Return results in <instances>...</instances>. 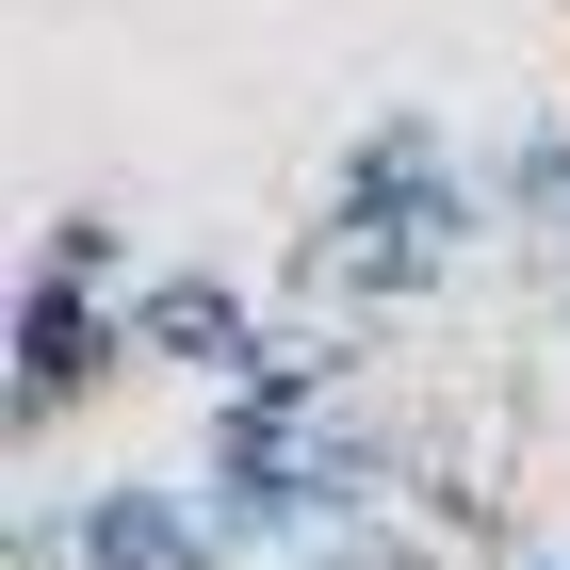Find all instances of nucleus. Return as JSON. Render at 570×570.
Segmentation results:
<instances>
[{
    "mask_svg": "<svg viewBox=\"0 0 570 570\" xmlns=\"http://www.w3.org/2000/svg\"><path fill=\"white\" fill-rule=\"evenodd\" d=\"M489 213H505V245L538 262V294L570 277V115H538V131L489 147Z\"/></svg>",
    "mask_w": 570,
    "mask_h": 570,
    "instance_id": "4",
    "label": "nucleus"
},
{
    "mask_svg": "<svg viewBox=\"0 0 570 570\" xmlns=\"http://www.w3.org/2000/svg\"><path fill=\"white\" fill-rule=\"evenodd\" d=\"M33 277H82V294H147V277H131V228H98V213H66V228H49V245H33Z\"/></svg>",
    "mask_w": 570,
    "mask_h": 570,
    "instance_id": "5",
    "label": "nucleus"
},
{
    "mask_svg": "<svg viewBox=\"0 0 570 570\" xmlns=\"http://www.w3.org/2000/svg\"><path fill=\"white\" fill-rule=\"evenodd\" d=\"M131 343L164 358V375H196V392H228V375L262 358V294L213 277V262H179V277H147V294H131Z\"/></svg>",
    "mask_w": 570,
    "mask_h": 570,
    "instance_id": "3",
    "label": "nucleus"
},
{
    "mask_svg": "<svg viewBox=\"0 0 570 570\" xmlns=\"http://www.w3.org/2000/svg\"><path fill=\"white\" fill-rule=\"evenodd\" d=\"M82 570H245V538L213 522V489H82V522H66Z\"/></svg>",
    "mask_w": 570,
    "mask_h": 570,
    "instance_id": "2",
    "label": "nucleus"
},
{
    "mask_svg": "<svg viewBox=\"0 0 570 570\" xmlns=\"http://www.w3.org/2000/svg\"><path fill=\"white\" fill-rule=\"evenodd\" d=\"M131 294H82V277H17V440H49L66 424V407H98L115 392V375H131Z\"/></svg>",
    "mask_w": 570,
    "mask_h": 570,
    "instance_id": "1",
    "label": "nucleus"
}]
</instances>
